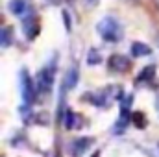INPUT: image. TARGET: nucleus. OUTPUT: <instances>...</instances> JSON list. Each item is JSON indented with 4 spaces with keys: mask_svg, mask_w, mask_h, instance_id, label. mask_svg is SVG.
Wrapping results in <instances>:
<instances>
[{
    "mask_svg": "<svg viewBox=\"0 0 159 157\" xmlns=\"http://www.w3.org/2000/svg\"><path fill=\"white\" fill-rule=\"evenodd\" d=\"M96 30L100 34V37L107 43H117L122 37V28H120L119 20L113 19V17H104L98 24H96Z\"/></svg>",
    "mask_w": 159,
    "mask_h": 157,
    "instance_id": "f257e3e1",
    "label": "nucleus"
},
{
    "mask_svg": "<svg viewBox=\"0 0 159 157\" xmlns=\"http://www.w3.org/2000/svg\"><path fill=\"white\" fill-rule=\"evenodd\" d=\"M52 83H54V67L48 65L44 69H41L37 72V91L46 94L52 91Z\"/></svg>",
    "mask_w": 159,
    "mask_h": 157,
    "instance_id": "f03ea898",
    "label": "nucleus"
},
{
    "mask_svg": "<svg viewBox=\"0 0 159 157\" xmlns=\"http://www.w3.org/2000/svg\"><path fill=\"white\" fill-rule=\"evenodd\" d=\"M20 91H22V98H24V104L26 105H32V102H34V96H35V87H34V81L32 78L28 76V72L26 70H22L20 72Z\"/></svg>",
    "mask_w": 159,
    "mask_h": 157,
    "instance_id": "7ed1b4c3",
    "label": "nucleus"
},
{
    "mask_svg": "<svg viewBox=\"0 0 159 157\" xmlns=\"http://www.w3.org/2000/svg\"><path fill=\"white\" fill-rule=\"evenodd\" d=\"M22 28H24V34H26L28 39H35V37H37V34H39V24H37V20H35L32 9H28L26 15L22 17Z\"/></svg>",
    "mask_w": 159,
    "mask_h": 157,
    "instance_id": "20e7f679",
    "label": "nucleus"
},
{
    "mask_svg": "<svg viewBox=\"0 0 159 157\" xmlns=\"http://www.w3.org/2000/svg\"><path fill=\"white\" fill-rule=\"evenodd\" d=\"M129 59L126 57V56H120V54H115V56H111L109 57V61H107V67H109V70H113V72H126L128 69H129Z\"/></svg>",
    "mask_w": 159,
    "mask_h": 157,
    "instance_id": "39448f33",
    "label": "nucleus"
},
{
    "mask_svg": "<svg viewBox=\"0 0 159 157\" xmlns=\"http://www.w3.org/2000/svg\"><path fill=\"white\" fill-rule=\"evenodd\" d=\"M91 144H93V139H91V137H80L76 141H72V144H70V154L74 157L83 155V154L89 150Z\"/></svg>",
    "mask_w": 159,
    "mask_h": 157,
    "instance_id": "423d86ee",
    "label": "nucleus"
},
{
    "mask_svg": "<svg viewBox=\"0 0 159 157\" xmlns=\"http://www.w3.org/2000/svg\"><path fill=\"white\" fill-rule=\"evenodd\" d=\"M61 118H63V126H65L67 129H74V128H78L80 124H81V117L76 115L74 111H70V109H67Z\"/></svg>",
    "mask_w": 159,
    "mask_h": 157,
    "instance_id": "0eeeda50",
    "label": "nucleus"
},
{
    "mask_svg": "<svg viewBox=\"0 0 159 157\" xmlns=\"http://www.w3.org/2000/svg\"><path fill=\"white\" fill-rule=\"evenodd\" d=\"M78 78H80L78 69H76V67H72V69L65 74V79H63V89H65V91H72V89L76 87V83H78Z\"/></svg>",
    "mask_w": 159,
    "mask_h": 157,
    "instance_id": "6e6552de",
    "label": "nucleus"
},
{
    "mask_svg": "<svg viewBox=\"0 0 159 157\" xmlns=\"http://www.w3.org/2000/svg\"><path fill=\"white\" fill-rule=\"evenodd\" d=\"M9 9H11L13 15H17V17L22 19L30 7L26 6V0H11V2H9Z\"/></svg>",
    "mask_w": 159,
    "mask_h": 157,
    "instance_id": "1a4fd4ad",
    "label": "nucleus"
},
{
    "mask_svg": "<svg viewBox=\"0 0 159 157\" xmlns=\"http://www.w3.org/2000/svg\"><path fill=\"white\" fill-rule=\"evenodd\" d=\"M150 54H152V50L148 44H144V43H133L131 44V56L133 57H143V56H150Z\"/></svg>",
    "mask_w": 159,
    "mask_h": 157,
    "instance_id": "9d476101",
    "label": "nucleus"
},
{
    "mask_svg": "<svg viewBox=\"0 0 159 157\" xmlns=\"http://www.w3.org/2000/svg\"><path fill=\"white\" fill-rule=\"evenodd\" d=\"M0 43H2L4 48L11 46V43H13V34H11V28H9V26H4V28H2V32H0Z\"/></svg>",
    "mask_w": 159,
    "mask_h": 157,
    "instance_id": "9b49d317",
    "label": "nucleus"
},
{
    "mask_svg": "<svg viewBox=\"0 0 159 157\" xmlns=\"http://www.w3.org/2000/svg\"><path fill=\"white\" fill-rule=\"evenodd\" d=\"M154 74H156V65H148V67H144V69L139 72L137 81H150V79L154 78Z\"/></svg>",
    "mask_w": 159,
    "mask_h": 157,
    "instance_id": "f8f14e48",
    "label": "nucleus"
},
{
    "mask_svg": "<svg viewBox=\"0 0 159 157\" xmlns=\"http://www.w3.org/2000/svg\"><path fill=\"white\" fill-rule=\"evenodd\" d=\"M100 61H102L100 52H98L96 48H91V50H89V54H87V63H89V65H98Z\"/></svg>",
    "mask_w": 159,
    "mask_h": 157,
    "instance_id": "ddd939ff",
    "label": "nucleus"
},
{
    "mask_svg": "<svg viewBox=\"0 0 159 157\" xmlns=\"http://www.w3.org/2000/svg\"><path fill=\"white\" fill-rule=\"evenodd\" d=\"M131 118H133V124H135L137 128H144V126H146V117H144V113H133Z\"/></svg>",
    "mask_w": 159,
    "mask_h": 157,
    "instance_id": "4468645a",
    "label": "nucleus"
},
{
    "mask_svg": "<svg viewBox=\"0 0 159 157\" xmlns=\"http://www.w3.org/2000/svg\"><path fill=\"white\" fill-rule=\"evenodd\" d=\"M63 22L67 26V32H70V15H69V11H63Z\"/></svg>",
    "mask_w": 159,
    "mask_h": 157,
    "instance_id": "2eb2a0df",
    "label": "nucleus"
},
{
    "mask_svg": "<svg viewBox=\"0 0 159 157\" xmlns=\"http://www.w3.org/2000/svg\"><path fill=\"white\" fill-rule=\"evenodd\" d=\"M81 4L87 7V9H91V7H94V6H98V0H81Z\"/></svg>",
    "mask_w": 159,
    "mask_h": 157,
    "instance_id": "dca6fc26",
    "label": "nucleus"
},
{
    "mask_svg": "<svg viewBox=\"0 0 159 157\" xmlns=\"http://www.w3.org/2000/svg\"><path fill=\"white\" fill-rule=\"evenodd\" d=\"M154 2H156V6H157V7H159V0H154Z\"/></svg>",
    "mask_w": 159,
    "mask_h": 157,
    "instance_id": "f3484780",
    "label": "nucleus"
},
{
    "mask_svg": "<svg viewBox=\"0 0 159 157\" xmlns=\"http://www.w3.org/2000/svg\"><path fill=\"white\" fill-rule=\"evenodd\" d=\"M98 155H100V154H98V152H96V154H94V155H93V157H98Z\"/></svg>",
    "mask_w": 159,
    "mask_h": 157,
    "instance_id": "a211bd4d",
    "label": "nucleus"
},
{
    "mask_svg": "<svg viewBox=\"0 0 159 157\" xmlns=\"http://www.w3.org/2000/svg\"><path fill=\"white\" fill-rule=\"evenodd\" d=\"M124 2H133V0H124Z\"/></svg>",
    "mask_w": 159,
    "mask_h": 157,
    "instance_id": "6ab92c4d",
    "label": "nucleus"
},
{
    "mask_svg": "<svg viewBox=\"0 0 159 157\" xmlns=\"http://www.w3.org/2000/svg\"><path fill=\"white\" fill-rule=\"evenodd\" d=\"M56 157H59V155H56Z\"/></svg>",
    "mask_w": 159,
    "mask_h": 157,
    "instance_id": "aec40b11",
    "label": "nucleus"
}]
</instances>
